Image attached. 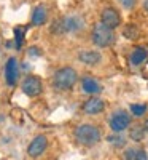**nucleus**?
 I'll use <instances>...</instances> for the list:
<instances>
[{
  "instance_id": "2eb2a0df",
  "label": "nucleus",
  "mask_w": 148,
  "mask_h": 160,
  "mask_svg": "<svg viewBox=\"0 0 148 160\" xmlns=\"http://www.w3.org/2000/svg\"><path fill=\"white\" fill-rule=\"evenodd\" d=\"M146 58H148V51L143 47H137L136 50L131 53V56H129V59H131V62L134 66H140L142 62L146 61Z\"/></svg>"
},
{
  "instance_id": "39448f33",
  "label": "nucleus",
  "mask_w": 148,
  "mask_h": 160,
  "mask_svg": "<svg viewBox=\"0 0 148 160\" xmlns=\"http://www.w3.org/2000/svg\"><path fill=\"white\" fill-rule=\"evenodd\" d=\"M110 128L115 133H121L124 131L126 128H129L131 125V115L126 111H116L112 117H110Z\"/></svg>"
},
{
  "instance_id": "1a4fd4ad",
  "label": "nucleus",
  "mask_w": 148,
  "mask_h": 160,
  "mask_svg": "<svg viewBox=\"0 0 148 160\" xmlns=\"http://www.w3.org/2000/svg\"><path fill=\"white\" fill-rule=\"evenodd\" d=\"M105 109V102L100 99V98H91L88 99L85 104H83V112L88 114V115H97L100 114L102 111Z\"/></svg>"
},
{
  "instance_id": "4be33fe9",
  "label": "nucleus",
  "mask_w": 148,
  "mask_h": 160,
  "mask_svg": "<svg viewBox=\"0 0 148 160\" xmlns=\"http://www.w3.org/2000/svg\"><path fill=\"white\" fill-rule=\"evenodd\" d=\"M143 128H145V133H148V118L145 120V123H143Z\"/></svg>"
},
{
  "instance_id": "f3484780",
  "label": "nucleus",
  "mask_w": 148,
  "mask_h": 160,
  "mask_svg": "<svg viewBox=\"0 0 148 160\" xmlns=\"http://www.w3.org/2000/svg\"><path fill=\"white\" fill-rule=\"evenodd\" d=\"M131 112L136 117H142L146 112V104H131Z\"/></svg>"
},
{
  "instance_id": "7ed1b4c3",
  "label": "nucleus",
  "mask_w": 148,
  "mask_h": 160,
  "mask_svg": "<svg viewBox=\"0 0 148 160\" xmlns=\"http://www.w3.org/2000/svg\"><path fill=\"white\" fill-rule=\"evenodd\" d=\"M91 37H92L94 45L100 47V48L110 47V45L115 42V34H113V31L109 29L107 26H104L102 22H97V24L92 28Z\"/></svg>"
},
{
  "instance_id": "6e6552de",
  "label": "nucleus",
  "mask_w": 148,
  "mask_h": 160,
  "mask_svg": "<svg viewBox=\"0 0 148 160\" xmlns=\"http://www.w3.org/2000/svg\"><path fill=\"white\" fill-rule=\"evenodd\" d=\"M5 80L10 87L16 85L18 82V61L16 58H10L5 64Z\"/></svg>"
},
{
  "instance_id": "dca6fc26",
  "label": "nucleus",
  "mask_w": 148,
  "mask_h": 160,
  "mask_svg": "<svg viewBox=\"0 0 148 160\" xmlns=\"http://www.w3.org/2000/svg\"><path fill=\"white\" fill-rule=\"evenodd\" d=\"M129 138L134 141H142L145 138V128L143 125H132L129 130Z\"/></svg>"
},
{
  "instance_id": "f257e3e1",
  "label": "nucleus",
  "mask_w": 148,
  "mask_h": 160,
  "mask_svg": "<svg viewBox=\"0 0 148 160\" xmlns=\"http://www.w3.org/2000/svg\"><path fill=\"white\" fill-rule=\"evenodd\" d=\"M75 139L81 144V146H86V148H92V146H96L100 138H102V133L100 130L92 125V123H81L75 128Z\"/></svg>"
},
{
  "instance_id": "4468645a",
  "label": "nucleus",
  "mask_w": 148,
  "mask_h": 160,
  "mask_svg": "<svg viewBox=\"0 0 148 160\" xmlns=\"http://www.w3.org/2000/svg\"><path fill=\"white\" fill-rule=\"evenodd\" d=\"M123 160H148V157L142 148H127L123 154Z\"/></svg>"
},
{
  "instance_id": "9d476101",
  "label": "nucleus",
  "mask_w": 148,
  "mask_h": 160,
  "mask_svg": "<svg viewBox=\"0 0 148 160\" xmlns=\"http://www.w3.org/2000/svg\"><path fill=\"white\" fill-rule=\"evenodd\" d=\"M59 24H61V32H76L83 28V19L78 16H69L62 19Z\"/></svg>"
},
{
  "instance_id": "f8f14e48",
  "label": "nucleus",
  "mask_w": 148,
  "mask_h": 160,
  "mask_svg": "<svg viewBox=\"0 0 148 160\" xmlns=\"http://www.w3.org/2000/svg\"><path fill=\"white\" fill-rule=\"evenodd\" d=\"M81 88H83L85 93H88V95H97V93L102 91V85L92 77H85L81 80Z\"/></svg>"
},
{
  "instance_id": "412c9836",
  "label": "nucleus",
  "mask_w": 148,
  "mask_h": 160,
  "mask_svg": "<svg viewBox=\"0 0 148 160\" xmlns=\"http://www.w3.org/2000/svg\"><path fill=\"white\" fill-rule=\"evenodd\" d=\"M136 2H137V0H119V3L123 5L124 8H127V10L134 8V5H136Z\"/></svg>"
},
{
  "instance_id": "aec40b11",
  "label": "nucleus",
  "mask_w": 148,
  "mask_h": 160,
  "mask_svg": "<svg viewBox=\"0 0 148 160\" xmlns=\"http://www.w3.org/2000/svg\"><path fill=\"white\" fill-rule=\"evenodd\" d=\"M137 34H139V32L136 31V28H131V26L124 29V37H127V38H136Z\"/></svg>"
},
{
  "instance_id": "0eeeda50",
  "label": "nucleus",
  "mask_w": 148,
  "mask_h": 160,
  "mask_svg": "<svg viewBox=\"0 0 148 160\" xmlns=\"http://www.w3.org/2000/svg\"><path fill=\"white\" fill-rule=\"evenodd\" d=\"M48 148V138L45 135H38L32 139V142L29 144V148H27V154L32 157V158H37L40 157Z\"/></svg>"
},
{
  "instance_id": "20e7f679",
  "label": "nucleus",
  "mask_w": 148,
  "mask_h": 160,
  "mask_svg": "<svg viewBox=\"0 0 148 160\" xmlns=\"http://www.w3.org/2000/svg\"><path fill=\"white\" fill-rule=\"evenodd\" d=\"M21 90L24 91V95H27V96H38L43 90L42 80H40V77H35V75H27L22 80Z\"/></svg>"
},
{
  "instance_id": "a211bd4d",
  "label": "nucleus",
  "mask_w": 148,
  "mask_h": 160,
  "mask_svg": "<svg viewBox=\"0 0 148 160\" xmlns=\"http://www.w3.org/2000/svg\"><path fill=\"white\" fill-rule=\"evenodd\" d=\"M24 32H25V29L24 28H15V38H16V50H19L21 47H22V42H24Z\"/></svg>"
},
{
  "instance_id": "9b49d317",
  "label": "nucleus",
  "mask_w": 148,
  "mask_h": 160,
  "mask_svg": "<svg viewBox=\"0 0 148 160\" xmlns=\"http://www.w3.org/2000/svg\"><path fill=\"white\" fill-rule=\"evenodd\" d=\"M78 59L81 61L83 64H88V66H96L102 61V55L99 51H94V50H86V51H81L78 55Z\"/></svg>"
},
{
  "instance_id": "6ab92c4d",
  "label": "nucleus",
  "mask_w": 148,
  "mask_h": 160,
  "mask_svg": "<svg viewBox=\"0 0 148 160\" xmlns=\"http://www.w3.org/2000/svg\"><path fill=\"white\" fill-rule=\"evenodd\" d=\"M109 141H110L113 146H116V148H121V146H124V138H121V136H118V135H112V136H109Z\"/></svg>"
},
{
  "instance_id": "ddd939ff",
  "label": "nucleus",
  "mask_w": 148,
  "mask_h": 160,
  "mask_svg": "<svg viewBox=\"0 0 148 160\" xmlns=\"http://www.w3.org/2000/svg\"><path fill=\"white\" fill-rule=\"evenodd\" d=\"M46 18H48V11H46V7L45 5H38L34 8V13H32V24L34 26H42L46 22Z\"/></svg>"
},
{
  "instance_id": "f03ea898",
  "label": "nucleus",
  "mask_w": 148,
  "mask_h": 160,
  "mask_svg": "<svg viewBox=\"0 0 148 160\" xmlns=\"http://www.w3.org/2000/svg\"><path fill=\"white\" fill-rule=\"evenodd\" d=\"M76 80H78L76 71L73 68H70V66H65V68H61V69L56 71L54 78H53V85H54L58 90L67 91V90L73 88Z\"/></svg>"
},
{
  "instance_id": "5701e85b",
  "label": "nucleus",
  "mask_w": 148,
  "mask_h": 160,
  "mask_svg": "<svg viewBox=\"0 0 148 160\" xmlns=\"http://www.w3.org/2000/svg\"><path fill=\"white\" fill-rule=\"evenodd\" d=\"M143 8L146 10V13H148V0H145V3H143Z\"/></svg>"
},
{
  "instance_id": "423d86ee",
  "label": "nucleus",
  "mask_w": 148,
  "mask_h": 160,
  "mask_svg": "<svg viewBox=\"0 0 148 160\" xmlns=\"http://www.w3.org/2000/svg\"><path fill=\"white\" fill-rule=\"evenodd\" d=\"M100 22H102L104 26H107L109 29L113 31V29H116L118 26L121 24V16H119V13H118L115 8L109 7V8H104V10H102Z\"/></svg>"
}]
</instances>
